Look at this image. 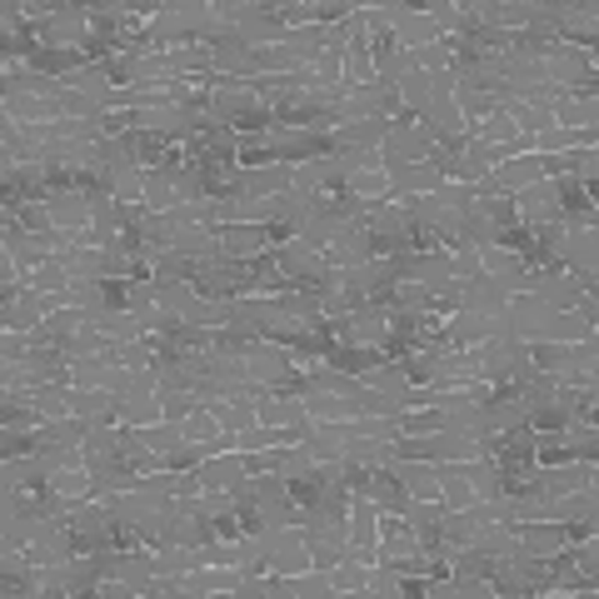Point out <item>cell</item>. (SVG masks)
Masks as SVG:
<instances>
[{
	"label": "cell",
	"mask_w": 599,
	"mask_h": 599,
	"mask_svg": "<svg viewBox=\"0 0 599 599\" xmlns=\"http://www.w3.org/2000/svg\"><path fill=\"white\" fill-rule=\"evenodd\" d=\"M435 150V130L425 120H390V130H384L380 140V155L384 165H419V160H430Z\"/></svg>",
	"instance_id": "6da1fadb"
},
{
	"label": "cell",
	"mask_w": 599,
	"mask_h": 599,
	"mask_svg": "<svg viewBox=\"0 0 599 599\" xmlns=\"http://www.w3.org/2000/svg\"><path fill=\"white\" fill-rule=\"evenodd\" d=\"M515 216H520V226H565L554 181H534L525 191H515Z\"/></svg>",
	"instance_id": "7a4b0ae2"
},
{
	"label": "cell",
	"mask_w": 599,
	"mask_h": 599,
	"mask_svg": "<svg viewBox=\"0 0 599 599\" xmlns=\"http://www.w3.org/2000/svg\"><path fill=\"white\" fill-rule=\"evenodd\" d=\"M245 370H250V380H255V384H265V390H270L275 380H285V375L295 370L290 345H275V339H255V345L245 350Z\"/></svg>",
	"instance_id": "3957f363"
},
{
	"label": "cell",
	"mask_w": 599,
	"mask_h": 599,
	"mask_svg": "<svg viewBox=\"0 0 599 599\" xmlns=\"http://www.w3.org/2000/svg\"><path fill=\"white\" fill-rule=\"evenodd\" d=\"M245 475H250V470H245V454H240V450H226V454H216V460L200 464V485L220 489V495H230Z\"/></svg>",
	"instance_id": "277c9868"
},
{
	"label": "cell",
	"mask_w": 599,
	"mask_h": 599,
	"mask_svg": "<svg viewBox=\"0 0 599 599\" xmlns=\"http://www.w3.org/2000/svg\"><path fill=\"white\" fill-rule=\"evenodd\" d=\"M50 220H56V230H91L95 226V205L85 191H66L50 200Z\"/></svg>",
	"instance_id": "5b68a950"
},
{
	"label": "cell",
	"mask_w": 599,
	"mask_h": 599,
	"mask_svg": "<svg viewBox=\"0 0 599 599\" xmlns=\"http://www.w3.org/2000/svg\"><path fill=\"white\" fill-rule=\"evenodd\" d=\"M390 470L400 475V485L410 489V499H440V480H435L430 460H390ZM445 505V499H440Z\"/></svg>",
	"instance_id": "8992f818"
},
{
	"label": "cell",
	"mask_w": 599,
	"mask_h": 599,
	"mask_svg": "<svg viewBox=\"0 0 599 599\" xmlns=\"http://www.w3.org/2000/svg\"><path fill=\"white\" fill-rule=\"evenodd\" d=\"M595 335V325H589L585 315H575V310H550V320H544L540 339L544 345H579V339Z\"/></svg>",
	"instance_id": "52a82bcc"
},
{
	"label": "cell",
	"mask_w": 599,
	"mask_h": 599,
	"mask_svg": "<svg viewBox=\"0 0 599 599\" xmlns=\"http://www.w3.org/2000/svg\"><path fill=\"white\" fill-rule=\"evenodd\" d=\"M270 245V235H265V226H226L220 230V255H235V261H245V255H265Z\"/></svg>",
	"instance_id": "ba28073f"
},
{
	"label": "cell",
	"mask_w": 599,
	"mask_h": 599,
	"mask_svg": "<svg viewBox=\"0 0 599 599\" xmlns=\"http://www.w3.org/2000/svg\"><path fill=\"white\" fill-rule=\"evenodd\" d=\"M140 440H146L155 454H170V450H181L185 445V430L175 425V419H155V425H140Z\"/></svg>",
	"instance_id": "9c48e42d"
},
{
	"label": "cell",
	"mask_w": 599,
	"mask_h": 599,
	"mask_svg": "<svg viewBox=\"0 0 599 599\" xmlns=\"http://www.w3.org/2000/svg\"><path fill=\"white\" fill-rule=\"evenodd\" d=\"M146 210L150 216H170L175 210V185L165 181V170H146Z\"/></svg>",
	"instance_id": "30bf717a"
}]
</instances>
